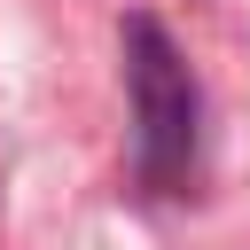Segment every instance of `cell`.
Masks as SVG:
<instances>
[{
    "label": "cell",
    "instance_id": "cell-1",
    "mask_svg": "<svg viewBox=\"0 0 250 250\" xmlns=\"http://www.w3.org/2000/svg\"><path fill=\"white\" fill-rule=\"evenodd\" d=\"M125 86H133V164L156 195H180L195 172V78L156 16H125Z\"/></svg>",
    "mask_w": 250,
    "mask_h": 250
}]
</instances>
